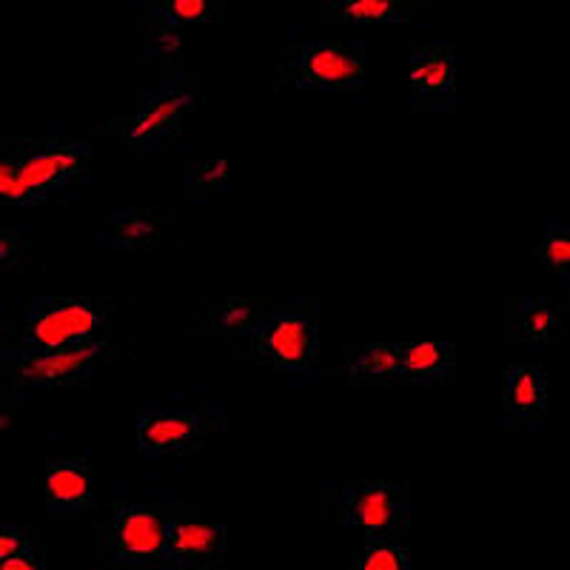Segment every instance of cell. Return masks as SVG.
I'll list each match as a JSON object with an SVG mask.
<instances>
[{
	"mask_svg": "<svg viewBox=\"0 0 570 570\" xmlns=\"http://www.w3.org/2000/svg\"><path fill=\"white\" fill-rule=\"evenodd\" d=\"M203 106L200 75H177L140 98L131 117L120 124V137L131 151H151L180 131L186 117Z\"/></svg>",
	"mask_w": 570,
	"mask_h": 570,
	"instance_id": "277c9868",
	"label": "cell"
},
{
	"mask_svg": "<svg viewBox=\"0 0 570 570\" xmlns=\"http://www.w3.org/2000/svg\"><path fill=\"white\" fill-rule=\"evenodd\" d=\"M109 308L91 297H40L20 323V343L29 351H63L104 340Z\"/></svg>",
	"mask_w": 570,
	"mask_h": 570,
	"instance_id": "7a4b0ae2",
	"label": "cell"
},
{
	"mask_svg": "<svg viewBox=\"0 0 570 570\" xmlns=\"http://www.w3.org/2000/svg\"><path fill=\"white\" fill-rule=\"evenodd\" d=\"M354 385H396L402 383V351L394 343H368L351 356Z\"/></svg>",
	"mask_w": 570,
	"mask_h": 570,
	"instance_id": "ac0fdd59",
	"label": "cell"
},
{
	"mask_svg": "<svg viewBox=\"0 0 570 570\" xmlns=\"http://www.w3.org/2000/svg\"><path fill=\"white\" fill-rule=\"evenodd\" d=\"M20 175L29 183L40 203L69 183L80 180L89 166V146L86 142H43L29 151L12 155Z\"/></svg>",
	"mask_w": 570,
	"mask_h": 570,
	"instance_id": "9c48e42d",
	"label": "cell"
},
{
	"mask_svg": "<svg viewBox=\"0 0 570 570\" xmlns=\"http://www.w3.org/2000/svg\"><path fill=\"white\" fill-rule=\"evenodd\" d=\"M95 508V476L86 460L58 456L46 462V513L69 519Z\"/></svg>",
	"mask_w": 570,
	"mask_h": 570,
	"instance_id": "8fae6325",
	"label": "cell"
},
{
	"mask_svg": "<svg viewBox=\"0 0 570 570\" xmlns=\"http://www.w3.org/2000/svg\"><path fill=\"white\" fill-rule=\"evenodd\" d=\"M348 570H411L409 548L389 537L368 539L363 557L354 559Z\"/></svg>",
	"mask_w": 570,
	"mask_h": 570,
	"instance_id": "7402d4cb",
	"label": "cell"
},
{
	"mask_svg": "<svg viewBox=\"0 0 570 570\" xmlns=\"http://www.w3.org/2000/svg\"><path fill=\"white\" fill-rule=\"evenodd\" d=\"M171 513L151 502H120L106 513L98 531L100 559L120 568L157 570L166 559V525Z\"/></svg>",
	"mask_w": 570,
	"mask_h": 570,
	"instance_id": "6da1fadb",
	"label": "cell"
},
{
	"mask_svg": "<svg viewBox=\"0 0 570 570\" xmlns=\"http://www.w3.org/2000/svg\"><path fill=\"white\" fill-rule=\"evenodd\" d=\"M183 186L191 197H214L228 188V163L226 160H195L186 166Z\"/></svg>",
	"mask_w": 570,
	"mask_h": 570,
	"instance_id": "603a6c76",
	"label": "cell"
},
{
	"mask_svg": "<svg viewBox=\"0 0 570 570\" xmlns=\"http://www.w3.org/2000/svg\"><path fill=\"white\" fill-rule=\"evenodd\" d=\"M175 214L163 208H126L106 217L104 228L98 232L100 243L124 252H157L169 243L175 228Z\"/></svg>",
	"mask_w": 570,
	"mask_h": 570,
	"instance_id": "4fadbf2b",
	"label": "cell"
},
{
	"mask_svg": "<svg viewBox=\"0 0 570 570\" xmlns=\"http://www.w3.org/2000/svg\"><path fill=\"white\" fill-rule=\"evenodd\" d=\"M533 257L544 266V272L551 274L557 283H568L570 277V232L564 223L553 220L544 232L542 240L533 248Z\"/></svg>",
	"mask_w": 570,
	"mask_h": 570,
	"instance_id": "44dd1931",
	"label": "cell"
},
{
	"mask_svg": "<svg viewBox=\"0 0 570 570\" xmlns=\"http://www.w3.org/2000/svg\"><path fill=\"white\" fill-rule=\"evenodd\" d=\"M409 513V493L396 482H345L328 497V517L363 528L368 539L391 537Z\"/></svg>",
	"mask_w": 570,
	"mask_h": 570,
	"instance_id": "52a82bcc",
	"label": "cell"
},
{
	"mask_svg": "<svg viewBox=\"0 0 570 570\" xmlns=\"http://www.w3.org/2000/svg\"><path fill=\"white\" fill-rule=\"evenodd\" d=\"M511 331L528 348L553 343L562 337L564 320L562 308L553 299L525 297L511 305Z\"/></svg>",
	"mask_w": 570,
	"mask_h": 570,
	"instance_id": "2e32d148",
	"label": "cell"
},
{
	"mask_svg": "<svg viewBox=\"0 0 570 570\" xmlns=\"http://www.w3.org/2000/svg\"><path fill=\"white\" fill-rule=\"evenodd\" d=\"M268 314V303L257 297H228L212 312V325L226 337H248Z\"/></svg>",
	"mask_w": 570,
	"mask_h": 570,
	"instance_id": "ffe728a7",
	"label": "cell"
},
{
	"mask_svg": "<svg viewBox=\"0 0 570 570\" xmlns=\"http://www.w3.org/2000/svg\"><path fill=\"white\" fill-rule=\"evenodd\" d=\"M411 91L416 104L428 109H454L456 100V52L451 40L416 43L409 63Z\"/></svg>",
	"mask_w": 570,
	"mask_h": 570,
	"instance_id": "30bf717a",
	"label": "cell"
},
{
	"mask_svg": "<svg viewBox=\"0 0 570 570\" xmlns=\"http://www.w3.org/2000/svg\"><path fill=\"white\" fill-rule=\"evenodd\" d=\"M228 553L226 528L217 522L171 513L166 525V559L175 564H217Z\"/></svg>",
	"mask_w": 570,
	"mask_h": 570,
	"instance_id": "7c38bea8",
	"label": "cell"
},
{
	"mask_svg": "<svg viewBox=\"0 0 570 570\" xmlns=\"http://www.w3.org/2000/svg\"><path fill=\"white\" fill-rule=\"evenodd\" d=\"M226 12V0H149L146 20L183 32L186 27L214 23Z\"/></svg>",
	"mask_w": 570,
	"mask_h": 570,
	"instance_id": "d6986e66",
	"label": "cell"
},
{
	"mask_svg": "<svg viewBox=\"0 0 570 570\" xmlns=\"http://www.w3.org/2000/svg\"><path fill=\"white\" fill-rule=\"evenodd\" d=\"M246 348L279 376L312 374L320 354V331L305 308H277L248 334Z\"/></svg>",
	"mask_w": 570,
	"mask_h": 570,
	"instance_id": "3957f363",
	"label": "cell"
},
{
	"mask_svg": "<svg viewBox=\"0 0 570 570\" xmlns=\"http://www.w3.org/2000/svg\"><path fill=\"white\" fill-rule=\"evenodd\" d=\"M288 75L303 91H356L365 83V49L348 38L312 40L294 52Z\"/></svg>",
	"mask_w": 570,
	"mask_h": 570,
	"instance_id": "8992f818",
	"label": "cell"
},
{
	"mask_svg": "<svg viewBox=\"0 0 570 570\" xmlns=\"http://www.w3.org/2000/svg\"><path fill=\"white\" fill-rule=\"evenodd\" d=\"M0 570H46V564L43 557H40V548L35 544V548H27V551L9 557L7 562L0 564Z\"/></svg>",
	"mask_w": 570,
	"mask_h": 570,
	"instance_id": "4316f807",
	"label": "cell"
},
{
	"mask_svg": "<svg viewBox=\"0 0 570 570\" xmlns=\"http://www.w3.org/2000/svg\"><path fill=\"white\" fill-rule=\"evenodd\" d=\"M425 0H331L323 20L343 29H368L402 23Z\"/></svg>",
	"mask_w": 570,
	"mask_h": 570,
	"instance_id": "9a60e30c",
	"label": "cell"
},
{
	"mask_svg": "<svg viewBox=\"0 0 570 570\" xmlns=\"http://www.w3.org/2000/svg\"><path fill=\"white\" fill-rule=\"evenodd\" d=\"M35 537L29 528L20 525H0V564L7 562L14 553L27 551V548H35Z\"/></svg>",
	"mask_w": 570,
	"mask_h": 570,
	"instance_id": "d4e9b609",
	"label": "cell"
},
{
	"mask_svg": "<svg viewBox=\"0 0 570 570\" xmlns=\"http://www.w3.org/2000/svg\"><path fill=\"white\" fill-rule=\"evenodd\" d=\"M23 257V237L12 228H0V272L18 266Z\"/></svg>",
	"mask_w": 570,
	"mask_h": 570,
	"instance_id": "484cf974",
	"label": "cell"
},
{
	"mask_svg": "<svg viewBox=\"0 0 570 570\" xmlns=\"http://www.w3.org/2000/svg\"><path fill=\"white\" fill-rule=\"evenodd\" d=\"M402 351V383L434 385L442 383L454 371V345L440 340L405 343Z\"/></svg>",
	"mask_w": 570,
	"mask_h": 570,
	"instance_id": "e0dca14e",
	"label": "cell"
},
{
	"mask_svg": "<svg viewBox=\"0 0 570 570\" xmlns=\"http://www.w3.org/2000/svg\"><path fill=\"white\" fill-rule=\"evenodd\" d=\"M502 405L511 428H539L548 414V376L542 368L528 363L508 365L502 380Z\"/></svg>",
	"mask_w": 570,
	"mask_h": 570,
	"instance_id": "5bb4252c",
	"label": "cell"
},
{
	"mask_svg": "<svg viewBox=\"0 0 570 570\" xmlns=\"http://www.w3.org/2000/svg\"><path fill=\"white\" fill-rule=\"evenodd\" d=\"M106 351H109L106 340H91L63 351L20 348L7 354L3 376L18 389H69L89 380Z\"/></svg>",
	"mask_w": 570,
	"mask_h": 570,
	"instance_id": "5b68a950",
	"label": "cell"
},
{
	"mask_svg": "<svg viewBox=\"0 0 570 570\" xmlns=\"http://www.w3.org/2000/svg\"><path fill=\"white\" fill-rule=\"evenodd\" d=\"M208 420L200 411L140 409L135 425L137 451L142 460H163L200 448Z\"/></svg>",
	"mask_w": 570,
	"mask_h": 570,
	"instance_id": "ba28073f",
	"label": "cell"
},
{
	"mask_svg": "<svg viewBox=\"0 0 570 570\" xmlns=\"http://www.w3.org/2000/svg\"><path fill=\"white\" fill-rule=\"evenodd\" d=\"M38 203L40 197L23 180L14 157H0V206H38Z\"/></svg>",
	"mask_w": 570,
	"mask_h": 570,
	"instance_id": "cb8c5ba5",
	"label": "cell"
}]
</instances>
